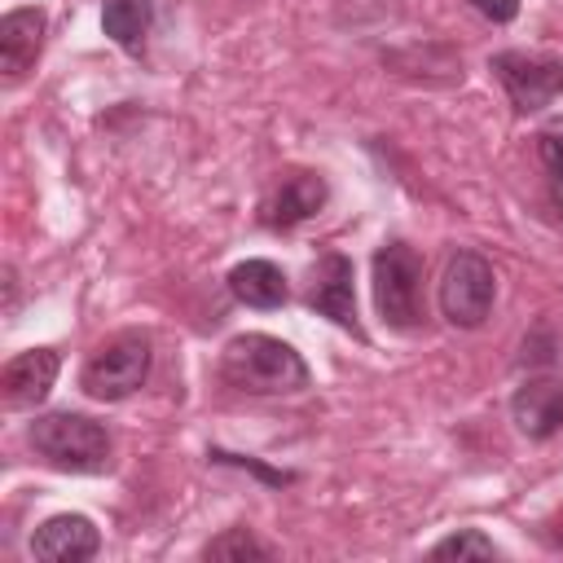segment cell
Here are the masks:
<instances>
[{
	"label": "cell",
	"instance_id": "16",
	"mask_svg": "<svg viewBox=\"0 0 563 563\" xmlns=\"http://www.w3.org/2000/svg\"><path fill=\"white\" fill-rule=\"evenodd\" d=\"M202 554H207V559H268L273 550H268L264 541H255L251 528H229V532L211 537V541L202 545Z\"/></svg>",
	"mask_w": 563,
	"mask_h": 563
},
{
	"label": "cell",
	"instance_id": "17",
	"mask_svg": "<svg viewBox=\"0 0 563 563\" xmlns=\"http://www.w3.org/2000/svg\"><path fill=\"white\" fill-rule=\"evenodd\" d=\"M431 559H497V545L479 528H462L431 545Z\"/></svg>",
	"mask_w": 563,
	"mask_h": 563
},
{
	"label": "cell",
	"instance_id": "8",
	"mask_svg": "<svg viewBox=\"0 0 563 563\" xmlns=\"http://www.w3.org/2000/svg\"><path fill=\"white\" fill-rule=\"evenodd\" d=\"M325 194H330V189H325V180H321L317 172H290V176H282V185L264 198L260 220H264V229L286 233V229L312 220V216L325 207Z\"/></svg>",
	"mask_w": 563,
	"mask_h": 563
},
{
	"label": "cell",
	"instance_id": "1",
	"mask_svg": "<svg viewBox=\"0 0 563 563\" xmlns=\"http://www.w3.org/2000/svg\"><path fill=\"white\" fill-rule=\"evenodd\" d=\"M220 374H224L229 387L251 391V396H295L312 383L303 356L286 339H273V334H260V330L233 334L224 343Z\"/></svg>",
	"mask_w": 563,
	"mask_h": 563
},
{
	"label": "cell",
	"instance_id": "13",
	"mask_svg": "<svg viewBox=\"0 0 563 563\" xmlns=\"http://www.w3.org/2000/svg\"><path fill=\"white\" fill-rule=\"evenodd\" d=\"M229 295L238 303H246V308L268 312V308L286 303L290 286H286V273L273 260H242V264L229 268Z\"/></svg>",
	"mask_w": 563,
	"mask_h": 563
},
{
	"label": "cell",
	"instance_id": "15",
	"mask_svg": "<svg viewBox=\"0 0 563 563\" xmlns=\"http://www.w3.org/2000/svg\"><path fill=\"white\" fill-rule=\"evenodd\" d=\"M532 141H537V158H541V167H545L554 194L563 198V114H550V119L537 128Z\"/></svg>",
	"mask_w": 563,
	"mask_h": 563
},
{
	"label": "cell",
	"instance_id": "6",
	"mask_svg": "<svg viewBox=\"0 0 563 563\" xmlns=\"http://www.w3.org/2000/svg\"><path fill=\"white\" fill-rule=\"evenodd\" d=\"M488 70L497 75V84L506 88V97L519 114L545 110L554 97H563V57L506 48V53L488 57Z\"/></svg>",
	"mask_w": 563,
	"mask_h": 563
},
{
	"label": "cell",
	"instance_id": "2",
	"mask_svg": "<svg viewBox=\"0 0 563 563\" xmlns=\"http://www.w3.org/2000/svg\"><path fill=\"white\" fill-rule=\"evenodd\" d=\"M26 444L35 449V457L53 471L66 475H101L110 466V435L97 418L75 413V409H57V413H40L26 427Z\"/></svg>",
	"mask_w": 563,
	"mask_h": 563
},
{
	"label": "cell",
	"instance_id": "11",
	"mask_svg": "<svg viewBox=\"0 0 563 563\" xmlns=\"http://www.w3.org/2000/svg\"><path fill=\"white\" fill-rule=\"evenodd\" d=\"M510 418L519 427V435L528 440H550L563 427V378H528L519 383V391L510 396Z\"/></svg>",
	"mask_w": 563,
	"mask_h": 563
},
{
	"label": "cell",
	"instance_id": "10",
	"mask_svg": "<svg viewBox=\"0 0 563 563\" xmlns=\"http://www.w3.org/2000/svg\"><path fill=\"white\" fill-rule=\"evenodd\" d=\"M57 369H62V356L53 347H31V352H18L4 369H0V387H4V400L13 409H35L48 400L53 383H57Z\"/></svg>",
	"mask_w": 563,
	"mask_h": 563
},
{
	"label": "cell",
	"instance_id": "4",
	"mask_svg": "<svg viewBox=\"0 0 563 563\" xmlns=\"http://www.w3.org/2000/svg\"><path fill=\"white\" fill-rule=\"evenodd\" d=\"M497 299V273L479 251H453L440 273V317L457 330H475L488 321Z\"/></svg>",
	"mask_w": 563,
	"mask_h": 563
},
{
	"label": "cell",
	"instance_id": "9",
	"mask_svg": "<svg viewBox=\"0 0 563 563\" xmlns=\"http://www.w3.org/2000/svg\"><path fill=\"white\" fill-rule=\"evenodd\" d=\"M101 550V532L88 515H53L31 532V554L44 563H84Z\"/></svg>",
	"mask_w": 563,
	"mask_h": 563
},
{
	"label": "cell",
	"instance_id": "12",
	"mask_svg": "<svg viewBox=\"0 0 563 563\" xmlns=\"http://www.w3.org/2000/svg\"><path fill=\"white\" fill-rule=\"evenodd\" d=\"M44 31H48V18H44V9H31V4L0 18V70H4V79H22L40 62Z\"/></svg>",
	"mask_w": 563,
	"mask_h": 563
},
{
	"label": "cell",
	"instance_id": "7",
	"mask_svg": "<svg viewBox=\"0 0 563 563\" xmlns=\"http://www.w3.org/2000/svg\"><path fill=\"white\" fill-rule=\"evenodd\" d=\"M352 282H356V273H352V260H347V255H339V251L321 255L317 268H312L308 308H312L317 317L334 321L339 330L365 339V330H361V321H356V290H352Z\"/></svg>",
	"mask_w": 563,
	"mask_h": 563
},
{
	"label": "cell",
	"instance_id": "5",
	"mask_svg": "<svg viewBox=\"0 0 563 563\" xmlns=\"http://www.w3.org/2000/svg\"><path fill=\"white\" fill-rule=\"evenodd\" d=\"M150 361H154V352H150V339H145V334H136V330L114 334L110 343H101V347L88 356V365H84V374H79V387H84L92 400H106V405L128 400V396L141 391V383L150 378Z\"/></svg>",
	"mask_w": 563,
	"mask_h": 563
},
{
	"label": "cell",
	"instance_id": "14",
	"mask_svg": "<svg viewBox=\"0 0 563 563\" xmlns=\"http://www.w3.org/2000/svg\"><path fill=\"white\" fill-rule=\"evenodd\" d=\"M150 22H154V4L150 0H106L101 4V31L123 53H141Z\"/></svg>",
	"mask_w": 563,
	"mask_h": 563
},
{
	"label": "cell",
	"instance_id": "19",
	"mask_svg": "<svg viewBox=\"0 0 563 563\" xmlns=\"http://www.w3.org/2000/svg\"><path fill=\"white\" fill-rule=\"evenodd\" d=\"M207 457H216V462H233V466H246V457H233V453H224V449H211ZM255 475H264V479H273V484H290V475H273V471H264V466H251Z\"/></svg>",
	"mask_w": 563,
	"mask_h": 563
},
{
	"label": "cell",
	"instance_id": "3",
	"mask_svg": "<svg viewBox=\"0 0 563 563\" xmlns=\"http://www.w3.org/2000/svg\"><path fill=\"white\" fill-rule=\"evenodd\" d=\"M374 308L391 330L422 321V255L409 242H383L374 251Z\"/></svg>",
	"mask_w": 563,
	"mask_h": 563
},
{
	"label": "cell",
	"instance_id": "18",
	"mask_svg": "<svg viewBox=\"0 0 563 563\" xmlns=\"http://www.w3.org/2000/svg\"><path fill=\"white\" fill-rule=\"evenodd\" d=\"M475 13H484L488 22H515L519 13V0H466Z\"/></svg>",
	"mask_w": 563,
	"mask_h": 563
}]
</instances>
